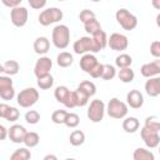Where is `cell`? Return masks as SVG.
Returning <instances> with one entry per match:
<instances>
[{
  "instance_id": "obj_12",
  "label": "cell",
  "mask_w": 160,
  "mask_h": 160,
  "mask_svg": "<svg viewBox=\"0 0 160 160\" xmlns=\"http://www.w3.org/2000/svg\"><path fill=\"white\" fill-rule=\"evenodd\" d=\"M99 64H100V62L98 61L96 56H95L92 52L84 54V55L81 56V59H80V68H81V70L85 71V72L89 74V75L95 70V68H96Z\"/></svg>"
},
{
  "instance_id": "obj_32",
  "label": "cell",
  "mask_w": 160,
  "mask_h": 160,
  "mask_svg": "<svg viewBox=\"0 0 160 160\" xmlns=\"http://www.w3.org/2000/svg\"><path fill=\"white\" fill-rule=\"evenodd\" d=\"M84 29H85V31H86L88 34L94 35L95 32H98V31L101 30V25H100V22L96 20V18H94V19H91V20H89V21H86V22L84 24Z\"/></svg>"
},
{
  "instance_id": "obj_15",
  "label": "cell",
  "mask_w": 160,
  "mask_h": 160,
  "mask_svg": "<svg viewBox=\"0 0 160 160\" xmlns=\"http://www.w3.org/2000/svg\"><path fill=\"white\" fill-rule=\"evenodd\" d=\"M26 129L22 126V125H19V124H14L12 126H10L9 129V139L15 142V144H20V142H24V138L26 135Z\"/></svg>"
},
{
  "instance_id": "obj_43",
  "label": "cell",
  "mask_w": 160,
  "mask_h": 160,
  "mask_svg": "<svg viewBox=\"0 0 160 160\" xmlns=\"http://www.w3.org/2000/svg\"><path fill=\"white\" fill-rule=\"evenodd\" d=\"M10 85H12V80H11V78L9 76V75H1L0 76V89H2V88H6V86H10Z\"/></svg>"
},
{
  "instance_id": "obj_2",
  "label": "cell",
  "mask_w": 160,
  "mask_h": 160,
  "mask_svg": "<svg viewBox=\"0 0 160 160\" xmlns=\"http://www.w3.org/2000/svg\"><path fill=\"white\" fill-rule=\"evenodd\" d=\"M128 104H125L124 101H121L118 98H112L109 100L108 105H106V112L110 118L112 119H124L128 115Z\"/></svg>"
},
{
  "instance_id": "obj_1",
  "label": "cell",
  "mask_w": 160,
  "mask_h": 160,
  "mask_svg": "<svg viewBox=\"0 0 160 160\" xmlns=\"http://www.w3.org/2000/svg\"><path fill=\"white\" fill-rule=\"evenodd\" d=\"M51 41L56 49H60V50L66 49L70 42V29L64 24L56 25L52 29Z\"/></svg>"
},
{
  "instance_id": "obj_49",
  "label": "cell",
  "mask_w": 160,
  "mask_h": 160,
  "mask_svg": "<svg viewBox=\"0 0 160 160\" xmlns=\"http://www.w3.org/2000/svg\"><path fill=\"white\" fill-rule=\"evenodd\" d=\"M155 21H156V25L160 28V14L156 15V20H155Z\"/></svg>"
},
{
  "instance_id": "obj_25",
  "label": "cell",
  "mask_w": 160,
  "mask_h": 160,
  "mask_svg": "<svg viewBox=\"0 0 160 160\" xmlns=\"http://www.w3.org/2000/svg\"><path fill=\"white\" fill-rule=\"evenodd\" d=\"M69 141L72 146H80L85 142V132L81 130H74L71 131L69 136Z\"/></svg>"
},
{
  "instance_id": "obj_36",
  "label": "cell",
  "mask_w": 160,
  "mask_h": 160,
  "mask_svg": "<svg viewBox=\"0 0 160 160\" xmlns=\"http://www.w3.org/2000/svg\"><path fill=\"white\" fill-rule=\"evenodd\" d=\"M74 92H75V99H76V105H78V106L82 108V106H85V105L89 102L90 96L86 95L84 91H81L79 88H78L76 90H74Z\"/></svg>"
},
{
  "instance_id": "obj_29",
  "label": "cell",
  "mask_w": 160,
  "mask_h": 160,
  "mask_svg": "<svg viewBox=\"0 0 160 160\" xmlns=\"http://www.w3.org/2000/svg\"><path fill=\"white\" fill-rule=\"evenodd\" d=\"M30 158H31V152H30V150H28V146L16 149L10 155V160H29Z\"/></svg>"
},
{
  "instance_id": "obj_50",
  "label": "cell",
  "mask_w": 160,
  "mask_h": 160,
  "mask_svg": "<svg viewBox=\"0 0 160 160\" xmlns=\"http://www.w3.org/2000/svg\"><path fill=\"white\" fill-rule=\"evenodd\" d=\"M91 1H94V2H98V1H102V0H91Z\"/></svg>"
},
{
  "instance_id": "obj_8",
  "label": "cell",
  "mask_w": 160,
  "mask_h": 160,
  "mask_svg": "<svg viewBox=\"0 0 160 160\" xmlns=\"http://www.w3.org/2000/svg\"><path fill=\"white\" fill-rule=\"evenodd\" d=\"M28 19H29V11L26 8L16 6L10 10V20L14 26H16V28L25 26L28 22Z\"/></svg>"
},
{
  "instance_id": "obj_42",
  "label": "cell",
  "mask_w": 160,
  "mask_h": 160,
  "mask_svg": "<svg viewBox=\"0 0 160 160\" xmlns=\"http://www.w3.org/2000/svg\"><path fill=\"white\" fill-rule=\"evenodd\" d=\"M28 2L34 10H40L46 5V0H28Z\"/></svg>"
},
{
  "instance_id": "obj_30",
  "label": "cell",
  "mask_w": 160,
  "mask_h": 160,
  "mask_svg": "<svg viewBox=\"0 0 160 160\" xmlns=\"http://www.w3.org/2000/svg\"><path fill=\"white\" fill-rule=\"evenodd\" d=\"M78 88H79L81 91H84L86 95H89L90 98L94 96V95L96 94V86H95V84H94L92 81H90V80L81 81V82L79 84Z\"/></svg>"
},
{
  "instance_id": "obj_19",
  "label": "cell",
  "mask_w": 160,
  "mask_h": 160,
  "mask_svg": "<svg viewBox=\"0 0 160 160\" xmlns=\"http://www.w3.org/2000/svg\"><path fill=\"white\" fill-rule=\"evenodd\" d=\"M20 70V65L16 60H8L5 62L1 64V68H0V71L4 74V75H16Z\"/></svg>"
},
{
  "instance_id": "obj_40",
  "label": "cell",
  "mask_w": 160,
  "mask_h": 160,
  "mask_svg": "<svg viewBox=\"0 0 160 160\" xmlns=\"http://www.w3.org/2000/svg\"><path fill=\"white\" fill-rule=\"evenodd\" d=\"M94 18H95L94 11H91V10H89V9H84V10H81L80 14H79V20H80L82 24H85L86 21H89V20H91V19H94Z\"/></svg>"
},
{
  "instance_id": "obj_7",
  "label": "cell",
  "mask_w": 160,
  "mask_h": 160,
  "mask_svg": "<svg viewBox=\"0 0 160 160\" xmlns=\"http://www.w3.org/2000/svg\"><path fill=\"white\" fill-rule=\"evenodd\" d=\"M105 111H106L105 102L100 99H95L90 102V105L88 108V118L92 122H100L104 119Z\"/></svg>"
},
{
  "instance_id": "obj_23",
  "label": "cell",
  "mask_w": 160,
  "mask_h": 160,
  "mask_svg": "<svg viewBox=\"0 0 160 160\" xmlns=\"http://www.w3.org/2000/svg\"><path fill=\"white\" fill-rule=\"evenodd\" d=\"M56 62H58V65H59L60 68H69L70 65H72L74 58H72V55H71L70 52H68V51H61V52L58 55V58H56Z\"/></svg>"
},
{
  "instance_id": "obj_16",
  "label": "cell",
  "mask_w": 160,
  "mask_h": 160,
  "mask_svg": "<svg viewBox=\"0 0 160 160\" xmlns=\"http://www.w3.org/2000/svg\"><path fill=\"white\" fill-rule=\"evenodd\" d=\"M126 102H128V106L132 109H140L144 105V96L136 89L130 90L126 95Z\"/></svg>"
},
{
  "instance_id": "obj_31",
  "label": "cell",
  "mask_w": 160,
  "mask_h": 160,
  "mask_svg": "<svg viewBox=\"0 0 160 160\" xmlns=\"http://www.w3.org/2000/svg\"><path fill=\"white\" fill-rule=\"evenodd\" d=\"M52 85H54V76L51 74L44 75L41 78H38V86L41 90H48V89L52 88Z\"/></svg>"
},
{
  "instance_id": "obj_26",
  "label": "cell",
  "mask_w": 160,
  "mask_h": 160,
  "mask_svg": "<svg viewBox=\"0 0 160 160\" xmlns=\"http://www.w3.org/2000/svg\"><path fill=\"white\" fill-rule=\"evenodd\" d=\"M69 95H70V90H69L66 86H64V85H60V86L55 88V90H54V96H55V99H56L59 102H61V104H64V102L66 101V99L69 98Z\"/></svg>"
},
{
  "instance_id": "obj_24",
  "label": "cell",
  "mask_w": 160,
  "mask_h": 160,
  "mask_svg": "<svg viewBox=\"0 0 160 160\" xmlns=\"http://www.w3.org/2000/svg\"><path fill=\"white\" fill-rule=\"evenodd\" d=\"M118 78H119L120 81L128 84V82H131V81L134 80V78H135V72H134V70H132L130 66H129V68H122V69L119 70V72H118Z\"/></svg>"
},
{
  "instance_id": "obj_35",
  "label": "cell",
  "mask_w": 160,
  "mask_h": 160,
  "mask_svg": "<svg viewBox=\"0 0 160 160\" xmlns=\"http://www.w3.org/2000/svg\"><path fill=\"white\" fill-rule=\"evenodd\" d=\"M115 76H116L115 66L110 65V64H104V70H102L101 79H104V80H112Z\"/></svg>"
},
{
  "instance_id": "obj_46",
  "label": "cell",
  "mask_w": 160,
  "mask_h": 160,
  "mask_svg": "<svg viewBox=\"0 0 160 160\" xmlns=\"http://www.w3.org/2000/svg\"><path fill=\"white\" fill-rule=\"evenodd\" d=\"M6 136H9V129H6L4 125H0V140H5Z\"/></svg>"
},
{
  "instance_id": "obj_4",
  "label": "cell",
  "mask_w": 160,
  "mask_h": 160,
  "mask_svg": "<svg viewBox=\"0 0 160 160\" xmlns=\"http://www.w3.org/2000/svg\"><path fill=\"white\" fill-rule=\"evenodd\" d=\"M39 98V91L35 88H26L18 94L16 102L20 108H30L38 102Z\"/></svg>"
},
{
  "instance_id": "obj_48",
  "label": "cell",
  "mask_w": 160,
  "mask_h": 160,
  "mask_svg": "<svg viewBox=\"0 0 160 160\" xmlns=\"http://www.w3.org/2000/svg\"><path fill=\"white\" fill-rule=\"evenodd\" d=\"M50 159H51V160H56L58 158H56L55 155H45V156H44V160H50Z\"/></svg>"
},
{
  "instance_id": "obj_41",
  "label": "cell",
  "mask_w": 160,
  "mask_h": 160,
  "mask_svg": "<svg viewBox=\"0 0 160 160\" xmlns=\"http://www.w3.org/2000/svg\"><path fill=\"white\" fill-rule=\"evenodd\" d=\"M150 54L154 58H160V41L155 40L150 44Z\"/></svg>"
},
{
  "instance_id": "obj_6",
  "label": "cell",
  "mask_w": 160,
  "mask_h": 160,
  "mask_svg": "<svg viewBox=\"0 0 160 160\" xmlns=\"http://www.w3.org/2000/svg\"><path fill=\"white\" fill-rule=\"evenodd\" d=\"M64 14L59 8H48L45 10H42L39 15V22L42 26H49L51 24L59 22L62 19Z\"/></svg>"
},
{
  "instance_id": "obj_14",
  "label": "cell",
  "mask_w": 160,
  "mask_h": 160,
  "mask_svg": "<svg viewBox=\"0 0 160 160\" xmlns=\"http://www.w3.org/2000/svg\"><path fill=\"white\" fill-rule=\"evenodd\" d=\"M19 116H20V111L16 108L10 106V105L4 104V102L0 104V118L14 122V121H16L19 119Z\"/></svg>"
},
{
  "instance_id": "obj_5",
  "label": "cell",
  "mask_w": 160,
  "mask_h": 160,
  "mask_svg": "<svg viewBox=\"0 0 160 160\" xmlns=\"http://www.w3.org/2000/svg\"><path fill=\"white\" fill-rule=\"evenodd\" d=\"M72 50L75 54H79V55H84L88 52H92V54L99 52L91 35L90 36H82V38L78 39L72 45Z\"/></svg>"
},
{
  "instance_id": "obj_27",
  "label": "cell",
  "mask_w": 160,
  "mask_h": 160,
  "mask_svg": "<svg viewBox=\"0 0 160 160\" xmlns=\"http://www.w3.org/2000/svg\"><path fill=\"white\" fill-rule=\"evenodd\" d=\"M131 64H132V58H131L129 54H125V52L118 55L116 59H115V65H116L119 69L129 68V66H131Z\"/></svg>"
},
{
  "instance_id": "obj_9",
  "label": "cell",
  "mask_w": 160,
  "mask_h": 160,
  "mask_svg": "<svg viewBox=\"0 0 160 160\" xmlns=\"http://www.w3.org/2000/svg\"><path fill=\"white\" fill-rule=\"evenodd\" d=\"M108 46L114 51H124L129 46L128 36L120 32H114L108 38Z\"/></svg>"
},
{
  "instance_id": "obj_37",
  "label": "cell",
  "mask_w": 160,
  "mask_h": 160,
  "mask_svg": "<svg viewBox=\"0 0 160 160\" xmlns=\"http://www.w3.org/2000/svg\"><path fill=\"white\" fill-rule=\"evenodd\" d=\"M80 124V118L78 114L75 112H68V116H66V120H65V125L70 129H74L76 128L78 125Z\"/></svg>"
},
{
  "instance_id": "obj_39",
  "label": "cell",
  "mask_w": 160,
  "mask_h": 160,
  "mask_svg": "<svg viewBox=\"0 0 160 160\" xmlns=\"http://www.w3.org/2000/svg\"><path fill=\"white\" fill-rule=\"evenodd\" d=\"M25 121L30 125H35L40 121V114L39 111L36 110H29L26 114H25Z\"/></svg>"
},
{
  "instance_id": "obj_17",
  "label": "cell",
  "mask_w": 160,
  "mask_h": 160,
  "mask_svg": "<svg viewBox=\"0 0 160 160\" xmlns=\"http://www.w3.org/2000/svg\"><path fill=\"white\" fill-rule=\"evenodd\" d=\"M145 91L151 98L160 95V75L154 76V78H149V80H146Z\"/></svg>"
},
{
  "instance_id": "obj_44",
  "label": "cell",
  "mask_w": 160,
  "mask_h": 160,
  "mask_svg": "<svg viewBox=\"0 0 160 160\" xmlns=\"http://www.w3.org/2000/svg\"><path fill=\"white\" fill-rule=\"evenodd\" d=\"M22 0H1L2 5L6 6V8H16V6H20Z\"/></svg>"
},
{
  "instance_id": "obj_34",
  "label": "cell",
  "mask_w": 160,
  "mask_h": 160,
  "mask_svg": "<svg viewBox=\"0 0 160 160\" xmlns=\"http://www.w3.org/2000/svg\"><path fill=\"white\" fill-rule=\"evenodd\" d=\"M145 128L154 130V131H159L160 132V119L158 116H148L145 119Z\"/></svg>"
},
{
  "instance_id": "obj_45",
  "label": "cell",
  "mask_w": 160,
  "mask_h": 160,
  "mask_svg": "<svg viewBox=\"0 0 160 160\" xmlns=\"http://www.w3.org/2000/svg\"><path fill=\"white\" fill-rule=\"evenodd\" d=\"M102 70H104V64H99V65L95 68V70L90 74V76H91V78H94V79L101 78V75H102Z\"/></svg>"
},
{
  "instance_id": "obj_3",
  "label": "cell",
  "mask_w": 160,
  "mask_h": 160,
  "mask_svg": "<svg viewBox=\"0 0 160 160\" xmlns=\"http://www.w3.org/2000/svg\"><path fill=\"white\" fill-rule=\"evenodd\" d=\"M115 19L124 30L130 31L138 26V18L132 12H130L128 9H119L115 12Z\"/></svg>"
},
{
  "instance_id": "obj_20",
  "label": "cell",
  "mask_w": 160,
  "mask_h": 160,
  "mask_svg": "<svg viewBox=\"0 0 160 160\" xmlns=\"http://www.w3.org/2000/svg\"><path fill=\"white\" fill-rule=\"evenodd\" d=\"M140 128V122L139 120L135 118V116H125L124 120H122V129L125 132H129V134H132L135 131H138Z\"/></svg>"
},
{
  "instance_id": "obj_21",
  "label": "cell",
  "mask_w": 160,
  "mask_h": 160,
  "mask_svg": "<svg viewBox=\"0 0 160 160\" xmlns=\"http://www.w3.org/2000/svg\"><path fill=\"white\" fill-rule=\"evenodd\" d=\"M92 39H94V42L96 45V49L98 51H101L102 49H105V46L108 45V36H106V32L101 29L100 31L95 32L94 35H91Z\"/></svg>"
},
{
  "instance_id": "obj_22",
  "label": "cell",
  "mask_w": 160,
  "mask_h": 160,
  "mask_svg": "<svg viewBox=\"0 0 160 160\" xmlns=\"http://www.w3.org/2000/svg\"><path fill=\"white\" fill-rule=\"evenodd\" d=\"M132 159L134 160H154L155 155L152 154V151H150L145 148H138L134 150Z\"/></svg>"
},
{
  "instance_id": "obj_38",
  "label": "cell",
  "mask_w": 160,
  "mask_h": 160,
  "mask_svg": "<svg viewBox=\"0 0 160 160\" xmlns=\"http://www.w3.org/2000/svg\"><path fill=\"white\" fill-rule=\"evenodd\" d=\"M14 96H15L14 85H10V86H6V88L0 89V98L2 100H12Z\"/></svg>"
},
{
  "instance_id": "obj_11",
  "label": "cell",
  "mask_w": 160,
  "mask_h": 160,
  "mask_svg": "<svg viewBox=\"0 0 160 160\" xmlns=\"http://www.w3.org/2000/svg\"><path fill=\"white\" fill-rule=\"evenodd\" d=\"M51 68H52V60L45 55L40 56V59L35 62V66H34V74H35L36 79L50 74Z\"/></svg>"
},
{
  "instance_id": "obj_47",
  "label": "cell",
  "mask_w": 160,
  "mask_h": 160,
  "mask_svg": "<svg viewBox=\"0 0 160 160\" xmlns=\"http://www.w3.org/2000/svg\"><path fill=\"white\" fill-rule=\"evenodd\" d=\"M151 4L156 10H160V0H151Z\"/></svg>"
},
{
  "instance_id": "obj_10",
  "label": "cell",
  "mask_w": 160,
  "mask_h": 160,
  "mask_svg": "<svg viewBox=\"0 0 160 160\" xmlns=\"http://www.w3.org/2000/svg\"><path fill=\"white\" fill-rule=\"evenodd\" d=\"M140 136H141L144 144L146 145V148H149V149L158 148L159 144H160L159 131H154V130H150V129L142 126L141 130H140Z\"/></svg>"
},
{
  "instance_id": "obj_33",
  "label": "cell",
  "mask_w": 160,
  "mask_h": 160,
  "mask_svg": "<svg viewBox=\"0 0 160 160\" xmlns=\"http://www.w3.org/2000/svg\"><path fill=\"white\" fill-rule=\"evenodd\" d=\"M66 116H68V111L66 110H62V109H59V110H55L51 114V121L54 124H58V125L65 124Z\"/></svg>"
},
{
  "instance_id": "obj_13",
  "label": "cell",
  "mask_w": 160,
  "mask_h": 160,
  "mask_svg": "<svg viewBox=\"0 0 160 160\" xmlns=\"http://www.w3.org/2000/svg\"><path fill=\"white\" fill-rule=\"evenodd\" d=\"M140 72L144 78H154L160 75V60H154L151 62H146L141 65Z\"/></svg>"
},
{
  "instance_id": "obj_52",
  "label": "cell",
  "mask_w": 160,
  "mask_h": 160,
  "mask_svg": "<svg viewBox=\"0 0 160 160\" xmlns=\"http://www.w3.org/2000/svg\"><path fill=\"white\" fill-rule=\"evenodd\" d=\"M58 1H65V0H58Z\"/></svg>"
},
{
  "instance_id": "obj_28",
  "label": "cell",
  "mask_w": 160,
  "mask_h": 160,
  "mask_svg": "<svg viewBox=\"0 0 160 160\" xmlns=\"http://www.w3.org/2000/svg\"><path fill=\"white\" fill-rule=\"evenodd\" d=\"M40 141V136L35 131H28L24 138V145L28 148H35Z\"/></svg>"
},
{
  "instance_id": "obj_51",
  "label": "cell",
  "mask_w": 160,
  "mask_h": 160,
  "mask_svg": "<svg viewBox=\"0 0 160 160\" xmlns=\"http://www.w3.org/2000/svg\"><path fill=\"white\" fill-rule=\"evenodd\" d=\"M159 154H160V144H159Z\"/></svg>"
},
{
  "instance_id": "obj_18",
  "label": "cell",
  "mask_w": 160,
  "mask_h": 160,
  "mask_svg": "<svg viewBox=\"0 0 160 160\" xmlns=\"http://www.w3.org/2000/svg\"><path fill=\"white\" fill-rule=\"evenodd\" d=\"M50 50V41L45 36H39L34 41V51L39 55H45Z\"/></svg>"
}]
</instances>
